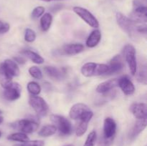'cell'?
Wrapping results in <instances>:
<instances>
[{"label":"cell","instance_id":"obj_1","mask_svg":"<svg viewBox=\"0 0 147 146\" xmlns=\"http://www.w3.org/2000/svg\"><path fill=\"white\" fill-rule=\"evenodd\" d=\"M109 65L106 64H98L95 62H88L83 65L81 68V73L86 77L92 76L101 75L107 74L109 72Z\"/></svg>","mask_w":147,"mask_h":146},{"label":"cell","instance_id":"obj_2","mask_svg":"<svg viewBox=\"0 0 147 146\" xmlns=\"http://www.w3.org/2000/svg\"><path fill=\"white\" fill-rule=\"evenodd\" d=\"M116 21L118 25L123 31L126 33L131 38H134L136 35V23L129 17H126L122 13L118 12L116 16Z\"/></svg>","mask_w":147,"mask_h":146},{"label":"cell","instance_id":"obj_3","mask_svg":"<svg viewBox=\"0 0 147 146\" xmlns=\"http://www.w3.org/2000/svg\"><path fill=\"white\" fill-rule=\"evenodd\" d=\"M50 120L55 126L57 130L63 135H69L73 133V126L68 119L59 115H52Z\"/></svg>","mask_w":147,"mask_h":146},{"label":"cell","instance_id":"obj_4","mask_svg":"<svg viewBox=\"0 0 147 146\" xmlns=\"http://www.w3.org/2000/svg\"><path fill=\"white\" fill-rule=\"evenodd\" d=\"M13 129L20 130L22 133H32L38 129L39 124L36 121L30 119H23V120H17L10 125Z\"/></svg>","mask_w":147,"mask_h":146},{"label":"cell","instance_id":"obj_5","mask_svg":"<svg viewBox=\"0 0 147 146\" xmlns=\"http://www.w3.org/2000/svg\"><path fill=\"white\" fill-rule=\"evenodd\" d=\"M134 10L131 14V19L134 22L146 23L147 21V9L140 0H134L133 3Z\"/></svg>","mask_w":147,"mask_h":146},{"label":"cell","instance_id":"obj_6","mask_svg":"<svg viewBox=\"0 0 147 146\" xmlns=\"http://www.w3.org/2000/svg\"><path fill=\"white\" fill-rule=\"evenodd\" d=\"M29 104L39 116H45L49 111L47 103L42 97L37 95L30 96Z\"/></svg>","mask_w":147,"mask_h":146},{"label":"cell","instance_id":"obj_7","mask_svg":"<svg viewBox=\"0 0 147 146\" xmlns=\"http://www.w3.org/2000/svg\"><path fill=\"white\" fill-rule=\"evenodd\" d=\"M125 60L127 62L129 70L132 75H135L137 72V62L136 57V50L134 46L127 44L123 49Z\"/></svg>","mask_w":147,"mask_h":146},{"label":"cell","instance_id":"obj_8","mask_svg":"<svg viewBox=\"0 0 147 146\" xmlns=\"http://www.w3.org/2000/svg\"><path fill=\"white\" fill-rule=\"evenodd\" d=\"M73 11L78 15L83 21L87 23L90 27L97 29L99 27V22L97 19L90 11L81 7H74Z\"/></svg>","mask_w":147,"mask_h":146},{"label":"cell","instance_id":"obj_9","mask_svg":"<svg viewBox=\"0 0 147 146\" xmlns=\"http://www.w3.org/2000/svg\"><path fill=\"white\" fill-rule=\"evenodd\" d=\"M22 87L18 83L12 82L4 92V97L8 101H15L21 96Z\"/></svg>","mask_w":147,"mask_h":146},{"label":"cell","instance_id":"obj_10","mask_svg":"<svg viewBox=\"0 0 147 146\" xmlns=\"http://www.w3.org/2000/svg\"><path fill=\"white\" fill-rule=\"evenodd\" d=\"M93 116V113L90 110L86 112L84 115L79 120L80 122H79L76 130V134L78 137H81L86 133L88 130V123L90 121Z\"/></svg>","mask_w":147,"mask_h":146},{"label":"cell","instance_id":"obj_11","mask_svg":"<svg viewBox=\"0 0 147 146\" xmlns=\"http://www.w3.org/2000/svg\"><path fill=\"white\" fill-rule=\"evenodd\" d=\"M88 110L90 108L84 103H76L70 108L69 116L73 120H80Z\"/></svg>","mask_w":147,"mask_h":146},{"label":"cell","instance_id":"obj_12","mask_svg":"<svg viewBox=\"0 0 147 146\" xmlns=\"http://www.w3.org/2000/svg\"><path fill=\"white\" fill-rule=\"evenodd\" d=\"M116 129H117V125H116L115 120L111 117H106L104 120V123H103V136L106 138L115 137Z\"/></svg>","mask_w":147,"mask_h":146},{"label":"cell","instance_id":"obj_13","mask_svg":"<svg viewBox=\"0 0 147 146\" xmlns=\"http://www.w3.org/2000/svg\"><path fill=\"white\" fill-rule=\"evenodd\" d=\"M118 86L126 95H131L135 92V87L131 80L127 76H123L118 79Z\"/></svg>","mask_w":147,"mask_h":146},{"label":"cell","instance_id":"obj_14","mask_svg":"<svg viewBox=\"0 0 147 146\" xmlns=\"http://www.w3.org/2000/svg\"><path fill=\"white\" fill-rule=\"evenodd\" d=\"M123 67H124V61L123 60V57L121 55H116L111 60L110 64L109 65V72L107 74H116V73L119 72Z\"/></svg>","mask_w":147,"mask_h":146},{"label":"cell","instance_id":"obj_15","mask_svg":"<svg viewBox=\"0 0 147 146\" xmlns=\"http://www.w3.org/2000/svg\"><path fill=\"white\" fill-rule=\"evenodd\" d=\"M130 110L138 120L146 118L147 107L145 103H134L131 106Z\"/></svg>","mask_w":147,"mask_h":146},{"label":"cell","instance_id":"obj_16","mask_svg":"<svg viewBox=\"0 0 147 146\" xmlns=\"http://www.w3.org/2000/svg\"><path fill=\"white\" fill-rule=\"evenodd\" d=\"M118 86V79H111L99 84L96 87V91L101 94H105L108 92L113 90L114 87Z\"/></svg>","mask_w":147,"mask_h":146},{"label":"cell","instance_id":"obj_17","mask_svg":"<svg viewBox=\"0 0 147 146\" xmlns=\"http://www.w3.org/2000/svg\"><path fill=\"white\" fill-rule=\"evenodd\" d=\"M146 127V118L139 119L136 121L134 125L129 133V138L134 139L137 135H139Z\"/></svg>","mask_w":147,"mask_h":146},{"label":"cell","instance_id":"obj_18","mask_svg":"<svg viewBox=\"0 0 147 146\" xmlns=\"http://www.w3.org/2000/svg\"><path fill=\"white\" fill-rule=\"evenodd\" d=\"M84 50V46L82 44H68L63 47V52L67 55H75L79 54Z\"/></svg>","mask_w":147,"mask_h":146},{"label":"cell","instance_id":"obj_19","mask_svg":"<svg viewBox=\"0 0 147 146\" xmlns=\"http://www.w3.org/2000/svg\"><path fill=\"white\" fill-rule=\"evenodd\" d=\"M12 83V77L7 71L4 64H0V84L3 88L6 89Z\"/></svg>","mask_w":147,"mask_h":146},{"label":"cell","instance_id":"obj_20","mask_svg":"<svg viewBox=\"0 0 147 146\" xmlns=\"http://www.w3.org/2000/svg\"><path fill=\"white\" fill-rule=\"evenodd\" d=\"M101 40V33L100 30L95 29L90 34L86 40V45L90 48H93L97 46Z\"/></svg>","mask_w":147,"mask_h":146},{"label":"cell","instance_id":"obj_21","mask_svg":"<svg viewBox=\"0 0 147 146\" xmlns=\"http://www.w3.org/2000/svg\"><path fill=\"white\" fill-rule=\"evenodd\" d=\"M2 64H4L7 71L9 73V74L12 77H17L20 74V69H19L17 63L14 61L7 59V60H4Z\"/></svg>","mask_w":147,"mask_h":146},{"label":"cell","instance_id":"obj_22","mask_svg":"<svg viewBox=\"0 0 147 146\" xmlns=\"http://www.w3.org/2000/svg\"><path fill=\"white\" fill-rule=\"evenodd\" d=\"M44 72L49 77L55 80H61V78L63 76V74L61 72V70L56 68V67H50H50L49 66L45 67Z\"/></svg>","mask_w":147,"mask_h":146},{"label":"cell","instance_id":"obj_23","mask_svg":"<svg viewBox=\"0 0 147 146\" xmlns=\"http://www.w3.org/2000/svg\"><path fill=\"white\" fill-rule=\"evenodd\" d=\"M57 128L54 125H46L43 126L38 132V135L40 137H50L55 134Z\"/></svg>","mask_w":147,"mask_h":146},{"label":"cell","instance_id":"obj_24","mask_svg":"<svg viewBox=\"0 0 147 146\" xmlns=\"http://www.w3.org/2000/svg\"><path fill=\"white\" fill-rule=\"evenodd\" d=\"M40 22L42 30L44 31H47L50 28V26L53 22V16L50 13L43 14L41 19H40Z\"/></svg>","mask_w":147,"mask_h":146},{"label":"cell","instance_id":"obj_25","mask_svg":"<svg viewBox=\"0 0 147 146\" xmlns=\"http://www.w3.org/2000/svg\"><path fill=\"white\" fill-rule=\"evenodd\" d=\"M22 54L26 56L27 58L30 59L31 61H32L35 64H40L44 62V59L40 54L31 51V50H24V51L22 52Z\"/></svg>","mask_w":147,"mask_h":146},{"label":"cell","instance_id":"obj_26","mask_svg":"<svg viewBox=\"0 0 147 146\" xmlns=\"http://www.w3.org/2000/svg\"><path fill=\"white\" fill-rule=\"evenodd\" d=\"M7 139L11 141L20 142V143H25L28 141L29 137L27 135V134L22 133V132H18V133H14L12 134L9 135L7 137Z\"/></svg>","mask_w":147,"mask_h":146},{"label":"cell","instance_id":"obj_27","mask_svg":"<svg viewBox=\"0 0 147 146\" xmlns=\"http://www.w3.org/2000/svg\"><path fill=\"white\" fill-rule=\"evenodd\" d=\"M27 88L32 95H38L41 92V87L36 82H30L27 84Z\"/></svg>","mask_w":147,"mask_h":146},{"label":"cell","instance_id":"obj_28","mask_svg":"<svg viewBox=\"0 0 147 146\" xmlns=\"http://www.w3.org/2000/svg\"><path fill=\"white\" fill-rule=\"evenodd\" d=\"M96 140H97V134L95 130H93L88 134L83 146H94Z\"/></svg>","mask_w":147,"mask_h":146},{"label":"cell","instance_id":"obj_29","mask_svg":"<svg viewBox=\"0 0 147 146\" xmlns=\"http://www.w3.org/2000/svg\"><path fill=\"white\" fill-rule=\"evenodd\" d=\"M137 80L139 82L146 84V64L141 67L137 76Z\"/></svg>","mask_w":147,"mask_h":146},{"label":"cell","instance_id":"obj_30","mask_svg":"<svg viewBox=\"0 0 147 146\" xmlns=\"http://www.w3.org/2000/svg\"><path fill=\"white\" fill-rule=\"evenodd\" d=\"M29 73L30 75L34 79L37 80H40L42 77V73L39 67H36V66H32V67H30L29 69Z\"/></svg>","mask_w":147,"mask_h":146},{"label":"cell","instance_id":"obj_31","mask_svg":"<svg viewBox=\"0 0 147 146\" xmlns=\"http://www.w3.org/2000/svg\"><path fill=\"white\" fill-rule=\"evenodd\" d=\"M36 39V34L34 30L27 28L25 29L24 33V40L27 42H33Z\"/></svg>","mask_w":147,"mask_h":146},{"label":"cell","instance_id":"obj_32","mask_svg":"<svg viewBox=\"0 0 147 146\" xmlns=\"http://www.w3.org/2000/svg\"><path fill=\"white\" fill-rule=\"evenodd\" d=\"M45 143L42 140H28L22 144H17L14 146H44Z\"/></svg>","mask_w":147,"mask_h":146},{"label":"cell","instance_id":"obj_33","mask_svg":"<svg viewBox=\"0 0 147 146\" xmlns=\"http://www.w3.org/2000/svg\"><path fill=\"white\" fill-rule=\"evenodd\" d=\"M45 8L42 6L40 7H37L33 9L32 12V17L33 19H37L40 17L41 16L43 15L45 12Z\"/></svg>","mask_w":147,"mask_h":146},{"label":"cell","instance_id":"obj_34","mask_svg":"<svg viewBox=\"0 0 147 146\" xmlns=\"http://www.w3.org/2000/svg\"><path fill=\"white\" fill-rule=\"evenodd\" d=\"M113 140H114V137H113V138H106V137L102 136L99 139L98 146H111L113 143Z\"/></svg>","mask_w":147,"mask_h":146},{"label":"cell","instance_id":"obj_35","mask_svg":"<svg viewBox=\"0 0 147 146\" xmlns=\"http://www.w3.org/2000/svg\"><path fill=\"white\" fill-rule=\"evenodd\" d=\"M10 25L7 22L1 21L0 20V34H4L7 33L9 30Z\"/></svg>","mask_w":147,"mask_h":146},{"label":"cell","instance_id":"obj_36","mask_svg":"<svg viewBox=\"0 0 147 146\" xmlns=\"http://www.w3.org/2000/svg\"><path fill=\"white\" fill-rule=\"evenodd\" d=\"M136 31L141 34H146V24H140V25L136 27Z\"/></svg>","mask_w":147,"mask_h":146},{"label":"cell","instance_id":"obj_37","mask_svg":"<svg viewBox=\"0 0 147 146\" xmlns=\"http://www.w3.org/2000/svg\"><path fill=\"white\" fill-rule=\"evenodd\" d=\"M14 61L15 62L19 63V64H24L26 62V60L23 57H21V56H17V57H14Z\"/></svg>","mask_w":147,"mask_h":146},{"label":"cell","instance_id":"obj_38","mask_svg":"<svg viewBox=\"0 0 147 146\" xmlns=\"http://www.w3.org/2000/svg\"><path fill=\"white\" fill-rule=\"evenodd\" d=\"M3 120H4V117L2 116V113H1V112L0 111V124L2 123Z\"/></svg>","mask_w":147,"mask_h":146},{"label":"cell","instance_id":"obj_39","mask_svg":"<svg viewBox=\"0 0 147 146\" xmlns=\"http://www.w3.org/2000/svg\"><path fill=\"white\" fill-rule=\"evenodd\" d=\"M41 1H46V2H49V1H61V0H41Z\"/></svg>","mask_w":147,"mask_h":146},{"label":"cell","instance_id":"obj_40","mask_svg":"<svg viewBox=\"0 0 147 146\" xmlns=\"http://www.w3.org/2000/svg\"><path fill=\"white\" fill-rule=\"evenodd\" d=\"M64 146H74V145H73V144H68V145H64Z\"/></svg>","mask_w":147,"mask_h":146},{"label":"cell","instance_id":"obj_41","mask_svg":"<svg viewBox=\"0 0 147 146\" xmlns=\"http://www.w3.org/2000/svg\"><path fill=\"white\" fill-rule=\"evenodd\" d=\"M1 137V133L0 132V137Z\"/></svg>","mask_w":147,"mask_h":146},{"label":"cell","instance_id":"obj_42","mask_svg":"<svg viewBox=\"0 0 147 146\" xmlns=\"http://www.w3.org/2000/svg\"><path fill=\"white\" fill-rule=\"evenodd\" d=\"M144 1H146V0H144Z\"/></svg>","mask_w":147,"mask_h":146}]
</instances>
